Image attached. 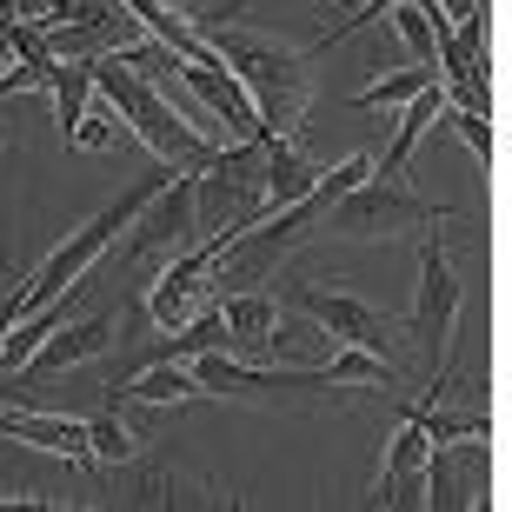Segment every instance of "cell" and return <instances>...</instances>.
<instances>
[{
  "label": "cell",
  "mask_w": 512,
  "mask_h": 512,
  "mask_svg": "<svg viewBox=\"0 0 512 512\" xmlns=\"http://www.w3.org/2000/svg\"><path fill=\"white\" fill-rule=\"evenodd\" d=\"M193 34L207 40L213 54L227 60L240 87H247L253 114H260L266 133L293 140V127L306 120V100H313V74H306V54L280 47L273 34H247L240 20H193Z\"/></svg>",
  "instance_id": "6da1fadb"
},
{
  "label": "cell",
  "mask_w": 512,
  "mask_h": 512,
  "mask_svg": "<svg viewBox=\"0 0 512 512\" xmlns=\"http://www.w3.org/2000/svg\"><path fill=\"white\" fill-rule=\"evenodd\" d=\"M87 74H94V94L107 100V114L127 120V133L140 140V147H153V160H167L173 173H200L220 153V140H207L200 127H187V120L173 114V100L153 87V80H140L120 54H100L87 60Z\"/></svg>",
  "instance_id": "7a4b0ae2"
},
{
  "label": "cell",
  "mask_w": 512,
  "mask_h": 512,
  "mask_svg": "<svg viewBox=\"0 0 512 512\" xmlns=\"http://www.w3.org/2000/svg\"><path fill=\"white\" fill-rule=\"evenodd\" d=\"M453 207H433V200H419L406 180L393 173H366L353 193H340L333 207H326L320 233L333 240H406V233H426V227H446Z\"/></svg>",
  "instance_id": "3957f363"
},
{
  "label": "cell",
  "mask_w": 512,
  "mask_h": 512,
  "mask_svg": "<svg viewBox=\"0 0 512 512\" xmlns=\"http://www.w3.org/2000/svg\"><path fill=\"white\" fill-rule=\"evenodd\" d=\"M459 306H466V286L453 273V253L439 240V227H426V247H419V286H413V313H406V333L426 353V373H433V399L446 386V366H453V333H459Z\"/></svg>",
  "instance_id": "277c9868"
},
{
  "label": "cell",
  "mask_w": 512,
  "mask_h": 512,
  "mask_svg": "<svg viewBox=\"0 0 512 512\" xmlns=\"http://www.w3.org/2000/svg\"><path fill=\"white\" fill-rule=\"evenodd\" d=\"M173 80L207 107V120L220 127V147H227V133H233V140H266V127H260V114H253L240 74H233L213 47H200V54H187V60L173 54ZM273 140H280V133H273Z\"/></svg>",
  "instance_id": "5b68a950"
},
{
  "label": "cell",
  "mask_w": 512,
  "mask_h": 512,
  "mask_svg": "<svg viewBox=\"0 0 512 512\" xmlns=\"http://www.w3.org/2000/svg\"><path fill=\"white\" fill-rule=\"evenodd\" d=\"M286 306L300 320H313L333 346H366V353H386L393 360V320H386L380 306L353 300V293H326V286H293Z\"/></svg>",
  "instance_id": "8992f818"
},
{
  "label": "cell",
  "mask_w": 512,
  "mask_h": 512,
  "mask_svg": "<svg viewBox=\"0 0 512 512\" xmlns=\"http://www.w3.org/2000/svg\"><path fill=\"white\" fill-rule=\"evenodd\" d=\"M200 240V213H193V173H173L147 207L133 213L127 260H173L180 247Z\"/></svg>",
  "instance_id": "52a82bcc"
},
{
  "label": "cell",
  "mask_w": 512,
  "mask_h": 512,
  "mask_svg": "<svg viewBox=\"0 0 512 512\" xmlns=\"http://www.w3.org/2000/svg\"><path fill=\"white\" fill-rule=\"evenodd\" d=\"M120 340V313L114 306H100V313H87V320H74L67 326V333H47V340L34 346V353H27V366H20V373H27V380H47V373H67V366H87V360H100V353H107V346Z\"/></svg>",
  "instance_id": "ba28073f"
},
{
  "label": "cell",
  "mask_w": 512,
  "mask_h": 512,
  "mask_svg": "<svg viewBox=\"0 0 512 512\" xmlns=\"http://www.w3.org/2000/svg\"><path fill=\"white\" fill-rule=\"evenodd\" d=\"M0 439H20L34 453H60L67 466H87V419H60V413H34V406H0Z\"/></svg>",
  "instance_id": "9c48e42d"
},
{
  "label": "cell",
  "mask_w": 512,
  "mask_h": 512,
  "mask_svg": "<svg viewBox=\"0 0 512 512\" xmlns=\"http://www.w3.org/2000/svg\"><path fill=\"white\" fill-rule=\"evenodd\" d=\"M433 453V439H426V426H419L413 413H399V433L393 446H386V466H380V506H399V499L413 493V479H419V459Z\"/></svg>",
  "instance_id": "30bf717a"
},
{
  "label": "cell",
  "mask_w": 512,
  "mask_h": 512,
  "mask_svg": "<svg viewBox=\"0 0 512 512\" xmlns=\"http://www.w3.org/2000/svg\"><path fill=\"white\" fill-rule=\"evenodd\" d=\"M220 306V320H227L233 346H247V353H266V346L280 340V300H266V293H227Z\"/></svg>",
  "instance_id": "8fae6325"
},
{
  "label": "cell",
  "mask_w": 512,
  "mask_h": 512,
  "mask_svg": "<svg viewBox=\"0 0 512 512\" xmlns=\"http://www.w3.org/2000/svg\"><path fill=\"white\" fill-rule=\"evenodd\" d=\"M439 114H446V87H439V80H433V87H419V94L406 100V107H399L393 147H386V160H380V167H373V173H393V180H399V173H406V160H413V147H419V140H426V127H433Z\"/></svg>",
  "instance_id": "7c38bea8"
},
{
  "label": "cell",
  "mask_w": 512,
  "mask_h": 512,
  "mask_svg": "<svg viewBox=\"0 0 512 512\" xmlns=\"http://www.w3.org/2000/svg\"><path fill=\"white\" fill-rule=\"evenodd\" d=\"M320 160H306L293 140H273L266 147V207H293V200H306V193L320 187Z\"/></svg>",
  "instance_id": "4fadbf2b"
},
{
  "label": "cell",
  "mask_w": 512,
  "mask_h": 512,
  "mask_svg": "<svg viewBox=\"0 0 512 512\" xmlns=\"http://www.w3.org/2000/svg\"><path fill=\"white\" fill-rule=\"evenodd\" d=\"M47 94H54L60 133H67L87 107H94V74H87V60H54V67H47Z\"/></svg>",
  "instance_id": "5bb4252c"
},
{
  "label": "cell",
  "mask_w": 512,
  "mask_h": 512,
  "mask_svg": "<svg viewBox=\"0 0 512 512\" xmlns=\"http://www.w3.org/2000/svg\"><path fill=\"white\" fill-rule=\"evenodd\" d=\"M87 453H94L100 466H127V459H140V433L120 419V406H100V413L87 419Z\"/></svg>",
  "instance_id": "9a60e30c"
},
{
  "label": "cell",
  "mask_w": 512,
  "mask_h": 512,
  "mask_svg": "<svg viewBox=\"0 0 512 512\" xmlns=\"http://www.w3.org/2000/svg\"><path fill=\"white\" fill-rule=\"evenodd\" d=\"M326 373H333V386H386V393L399 386V366L386 353H366V346H340Z\"/></svg>",
  "instance_id": "2e32d148"
},
{
  "label": "cell",
  "mask_w": 512,
  "mask_h": 512,
  "mask_svg": "<svg viewBox=\"0 0 512 512\" xmlns=\"http://www.w3.org/2000/svg\"><path fill=\"white\" fill-rule=\"evenodd\" d=\"M433 80H439V67H406V74H386V80H373V87H360V94H353V114L406 107V100H413L419 87H433Z\"/></svg>",
  "instance_id": "e0dca14e"
},
{
  "label": "cell",
  "mask_w": 512,
  "mask_h": 512,
  "mask_svg": "<svg viewBox=\"0 0 512 512\" xmlns=\"http://www.w3.org/2000/svg\"><path fill=\"white\" fill-rule=\"evenodd\" d=\"M439 127L453 133V140H466V153H473L479 167H486V180H493V167H499L493 120H486V114H466V107H446V114H439Z\"/></svg>",
  "instance_id": "ac0fdd59"
},
{
  "label": "cell",
  "mask_w": 512,
  "mask_h": 512,
  "mask_svg": "<svg viewBox=\"0 0 512 512\" xmlns=\"http://www.w3.org/2000/svg\"><path fill=\"white\" fill-rule=\"evenodd\" d=\"M419 479H426V506H433V512L466 506V493H459V459L446 453V446H433V453L419 459Z\"/></svg>",
  "instance_id": "d6986e66"
},
{
  "label": "cell",
  "mask_w": 512,
  "mask_h": 512,
  "mask_svg": "<svg viewBox=\"0 0 512 512\" xmlns=\"http://www.w3.org/2000/svg\"><path fill=\"white\" fill-rule=\"evenodd\" d=\"M386 20H393V34L406 40L413 67H433V7H426V0H399Z\"/></svg>",
  "instance_id": "ffe728a7"
},
{
  "label": "cell",
  "mask_w": 512,
  "mask_h": 512,
  "mask_svg": "<svg viewBox=\"0 0 512 512\" xmlns=\"http://www.w3.org/2000/svg\"><path fill=\"white\" fill-rule=\"evenodd\" d=\"M120 140V120L114 114H100V107H87V114L67 127V147H80V153H107Z\"/></svg>",
  "instance_id": "44dd1931"
},
{
  "label": "cell",
  "mask_w": 512,
  "mask_h": 512,
  "mask_svg": "<svg viewBox=\"0 0 512 512\" xmlns=\"http://www.w3.org/2000/svg\"><path fill=\"white\" fill-rule=\"evenodd\" d=\"M393 7H399V0H366L360 14H346V20H333V27H326V34L313 40V47H333V40H346V34H353V27H366V20H386V14H393Z\"/></svg>",
  "instance_id": "7402d4cb"
},
{
  "label": "cell",
  "mask_w": 512,
  "mask_h": 512,
  "mask_svg": "<svg viewBox=\"0 0 512 512\" xmlns=\"http://www.w3.org/2000/svg\"><path fill=\"white\" fill-rule=\"evenodd\" d=\"M40 87H47V74H40V67H27V60L0 74V94H7V100H14V94H40Z\"/></svg>",
  "instance_id": "603a6c76"
},
{
  "label": "cell",
  "mask_w": 512,
  "mask_h": 512,
  "mask_svg": "<svg viewBox=\"0 0 512 512\" xmlns=\"http://www.w3.org/2000/svg\"><path fill=\"white\" fill-rule=\"evenodd\" d=\"M20 313H27V306H20V286H14V293H0V340L14 333V320H20Z\"/></svg>",
  "instance_id": "cb8c5ba5"
},
{
  "label": "cell",
  "mask_w": 512,
  "mask_h": 512,
  "mask_svg": "<svg viewBox=\"0 0 512 512\" xmlns=\"http://www.w3.org/2000/svg\"><path fill=\"white\" fill-rule=\"evenodd\" d=\"M253 7H260V0H220V7L200 14V20H240V14H253Z\"/></svg>",
  "instance_id": "d4e9b609"
},
{
  "label": "cell",
  "mask_w": 512,
  "mask_h": 512,
  "mask_svg": "<svg viewBox=\"0 0 512 512\" xmlns=\"http://www.w3.org/2000/svg\"><path fill=\"white\" fill-rule=\"evenodd\" d=\"M433 7H439V14H453V20H473L486 0H433Z\"/></svg>",
  "instance_id": "484cf974"
},
{
  "label": "cell",
  "mask_w": 512,
  "mask_h": 512,
  "mask_svg": "<svg viewBox=\"0 0 512 512\" xmlns=\"http://www.w3.org/2000/svg\"><path fill=\"white\" fill-rule=\"evenodd\" d=\"M0 60H7V27H0Z\"/></svg>",
  "instance_id": "4316f807"
},
{
  "label": "cell",
  "mask_w": 512,
  "mask_h": 512,
  "mask_svg": "<svg viewBox=\"0 0 512 512\" xmlns=\"http://www.w3.org/2000/svg\"><path fill=\"white\" fill-rule=\"evenodd\" d=\"M0 147H7V133H0Z\"/></svg>",
  "instance_id": "83f0119b"
},
{
  "label": "cell",
  "mask_w": 512,
  "mask_h": 512,
  "mask_svg": "<svg viewBox=\"0 0 512 512\" xmlns=\"http://www.w3.org/2000/svg\"><path fill=\"white\" fill-rule=\"evenodd\" d=\"M0 512H7V499H0Z\"/></svg>",
  "instance_id": "f1b7e54d"
}]
</instances>
